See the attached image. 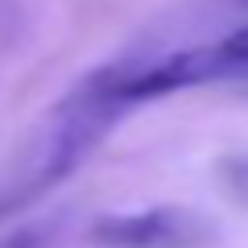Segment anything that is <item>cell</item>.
<instances>
[{
	"mask_svg": "<svg viewBox=\"0 0 248 248\" xmlns=\"http://www.w3.org/2000/svg\"><path fill=\"white\" fill-rule=\"evenodd\" d=\"M215 54H219V83L248 87V25L215 42Z\"/></svg>",
	"mask_w": 248,
	"mask_h": 248,
	"instance_id": "3957f363",
	"label": "cell"
},
{
	"mask_svg": "<svg viewBox=\"0 0 248 248\" xmlns=\"http://www.w3.org/2000/svg\"><path fill=\"white\" fill-rule=\"evenodd\" d=\"M215 174H219V186L236 199V203H248V153H228V157H219Z\"/></svg>",
	"mask_w": 248,
	"mask_h": 248,
	"instance_id": "277c9868",
	"label": "cell"
},
{
	"mask_svg": "<svg viewBox=\"0 0 248 248\" xmlns=\"http://www.w3.org/2000/svg\"><path fill=\"white\" fill-rule=\"evenodd\" d=\"M87 240L95 248H207L215 240V223L195 207H145L95 219Z\"/></svg>",
	"mask_w": 248,
	"mask_h": 248,
	"instance_id": "7a4b0ae2",
	"label": "cell"
},
{
	"mask_svg": "<svg viewBox=\"0 0 248 248\" xmlns=\"http://www.w3.org/2000/svg\"><path fill=\"white\" fill-rule=\"evenodd\" d=\"M128 108L133 104L116 91V66L87 75L71 95H62L37 120L29 141L21 145L17 161L9 170V182L0 190V211L37 203L54 186H62Z\"/></svg>",
	"mask_w": 248,
	"mask_h": 248,
	"instance_id": "6da1fadb",
	"label": "cell"
},
{
	"mask_svg": "<svg viewBox=\"0 0 248 248\" xmlns=\"http://www.w3.org/2000/svg\"><path fill=\"white\" fill-rule=\"evenodd\" d=\"M0 248H50V236L42 228H17L9 236H0Z\"/></svg>",
	"mask_w": 248,
	"mask_h": 248,
	"instance_id": "5b68a950",
	"label": "cell"
}]
</instances>
